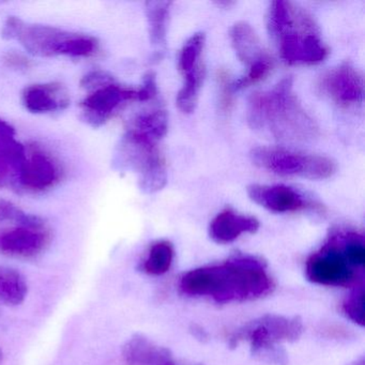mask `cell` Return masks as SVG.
Listing matches in <instances>:
<instances>
[{"label":"cell","instance_id":"cell-5","mask_svg":"<svg viewBox=\"0 0 365 365\" xmlns=\"http://www.w3.org/2000/svg\"><path fill=\"white\" fill-rule=\"evenodd\" d=\"M303 330L302 319L297 316L268 314L237 329L228 337V344L235 348L247 341L255 358L269 364L286 365L287 354L281 344L298 341Z\"/></svg>","mask_w":365,"mask_h":365},{"label":"cell","instance_id":"cell-16","mask_svg":"<svg viewBox=\"0 0 365 365\" xmlns=\"http://www.w3.org/2000/svg\"><path fill=\"white\" fill-rule=\"evenodd\" d=\"M22 101L25 108L35 114H48L66 110L70 104L69 93L59 83H46L26 87Z\"/></svg>","mask_w":365,"mask_h":365},{"label":"cell","instance_id":"cell-28","mask_svg":"<svg viewBox=\"0 0 365 365\" xmlns=\"http://www.w3.org/2000/svg\"><path fill=\"white\" fill-rule=\"evenodd\" d=\"M138 101L147 102L155 99L158 95L157 76L153 72H148L144 76L142 86L138 89Z\"/></svg>","mask_w":365,"mask_h":365},{"label":"cell","instance_id":"cell-29","mask_svg":"<svg viewBox=\"0 0 365 365\" xmlns=\"http://www.w3.org/2000/svg\"><path fill=\"white\" fill-rule=\"evenodd\" d=\"M6 65L16 70H29L31 67V59L16 52H9L5 56Z\"/></svg>","mask_w":365,"mask_h":365},{"label":"cell","instance_id":"cell-9","mask_svg":"<svg viewBox=\"0 0 365 365\" xmlns=\"http://www.w3.org/2000/svg\"><path fill=\"white\" fill-rule=\"evenodd\" d=\"M232 48L247 73L232 84L234 91L247 88L264 80L273 69V61L262 46L257 34L247 22H238L230 29Z\"/></svg>","mask_w":365,"mask_h":365},{"label":"cell","instance_id":"cell-30","mask_svg":"<svg viewBox=\"0 0 365 365\" xmlns=\"http://www.w3.org/2000/svg\"><path fill=\"white\" fill-rule=\"evenodd\" d=\"M348 365H364V358L362 356V358L358 359V360L354 361Z\"/></svg>","mask_w":365,"mask_h":365},{"label":"cell","instance_id":"cell-15","mask_svg":"<svg viewBox=\"0 0 365 365\" xmlns=\"http://www.w3.org/2000/svg\"><path fill=\"white\" fill-rule=\"evenodd\" d=\"M26 155V147L16 138V130L7 121L0 119V187L16 185Z\"/></svg>","mask_w":365,"mask_h":365},{"label":"cell","instance_id":"cell-19","mask_svg":"<svg viewBox=\"0 0 365 365\" xmlns=\"http://www.w3.org/2000/svg\"><path fill=\"white\" fill-rule=\"evenodd\" d=\"M147 21L149 39L155 50V56L161 59L168 46V23L170 18V1H147Z\"/></svg>","mask_w":365,"mask_h":365},{"label":"cell","instance_id":"cell-18","mask_svg":"<svg viewBox=\"0 0 365 365\" xmlns=\"http://www.w3.org/2000/svg\"><path fill=\"white\" fill-rule=\"evenodd\" d=\"M125 365H168L175 361L170 350L143 334H134L123 347Z\"/></svg>","mask_w":365,"mask_h":365},{"label":"cell","instance_id":"cell-32","mask_svg":"<svg viewBox=\"0 0 365 365\" xmlns=\"http://www.w3.org/2000/svg\"><path fill=\"white\" fill-rule=\"evenodd\" d=\"M168 365H177V364H176V362H175V361H173V362L170 363V364H168Z\"/></svg>","mask_w":365,"mask_h":365},{"label":"cell","instance_id":"cell-13","mask_svg":"<svg viewBox=\"0 0 365 365\" xmlns=\"http://www.w3.org/2000/svg\"><path fill=\"white\" fill-rule=\"evenodd\" d=\"M320 89L341 106L362 104L364 99V80L352 63H341L322 78Z\"/></svg>","mask_w":365,"mask_h":365},{"label":"cell","instance_id":"cell-20","mask_svg":"<svg viewBox=\"0 0 365 365\" xmlns=\"http://www.w3.org/2000/svg\"><path fill=\"white\" fill-rule=\"evenodd\" d=\"M168 117L165 110L155 108L134 117L128 130L159 143L168 133Z\"/></svg>","mask_w":365,"mask_h":365},{"label":"cell","instance_id":"cell-27","mask_svg":"<svg viewBox=\"0 0 365 365\" xmlns=\"http://www.w3.org/2000/svg\"><path fill=\"white\" fill-rule=\"evenodd\" d=\"M114 78L104 71H91L83 78L81 85L88 91H95L104 85L114 82Z\"/></svg>","mask_w":365,"mask_h":365},{"label":"cell","instance_id":"cell-14","mask_svg":"<svg viewBox=\"0 0 365 365\" xmlns=\"http://www.w3.org/2000/svg\"><path fill=\"white\" fill-rule=\"evenodd\" d=\"M247 191L254 202L271 212H296L317 208L315 202L287 185H252Z\"/></svg>","mask_w":365,"mask_h":365},{"label":"cell","instance_id":"cell-6","mask_svg":"<svg viewBox=\"0 0 365 365\" xmlns=\"http://www.w3.org/2000/svg\"><path fill=\"white\" fill-rule=\"evenodd\" d=\"M158 144L127 130L115 153L114 165L118 170L138 173V185L146 194L161 191L168 182L165 162Z\"/></svg>","mask_w":365,"mask_h":365},{"label":"cell","instance_id":"cell-17","mask_svg":"<svg viewBox=\"0 0 365 365\" xmlns=\"http://www.w3.org/2000/svg\"><path fill=\"white\" fill-rule=\"evenodd\" d=\"M258 228L259 221L256 217L224 210L211 221L209 235L215 242L227 245L234 242L241 235L254 234Z\"/></svg>","mask_w":365,"mask_h":365},{"label":"cell","instance_id":"cell-8","mask_svg":"<svg viewBox=\"0 0 365 365\" xmlns=\"http://www.w3.org/2000/svg\"><path fill=\"white\" fill-rule=\"evenodd\" d=\"M250 157L257 168L279 176L322 180L336 172V164L330 158L296 153L283 147H256Z\"/></svg>","mask_w":365,"mask_h":365},{"label":"cell","instance_id":"cell-31","mask_svg":"<svg viewBox=\"0 0 365 365\" xmlns=\"http://www.w3.org/2000/svg\"><path fill=\"white\" fill-rule=\"evenodd\" d=\"M1 362H3V351L0 350V364H1Z\"/></svg>","mask_w":365,"mask_h":365},{"label":"cell","instance_id":"cell-10","mask_svg":"<svg viewBox=\"0 0 365 365\" xmlns=\"http://www.w3.org/2000/svg\"><path fill=\"white\" fill-rule=\"evenodd\" d=\"M138 101V89L117 84L104 85L93 91L82 101V118L91 127H101L123 104Z\"/></svg>","mask_w":365,"mask_h":365},{"label":"cell","instance_id":"cell-23","mask_svg":"<svg viewBox=\"0 0 365 365\" xmlns=\"http://www.w3.org/2000/svg\"><path fill=\"white\" fill-rule=\"evenodd\" d=\"M174 256V247L170 241H157L151 245L142 262V270L150 275L164 274L172 267Z\"/></svg>","mask_w":365,"mask_h":365},{"label":"cell","instance_id":"cell-4","mask_svg":"<svg viewBox=\"0 0 365 365\" xmlns=\"http://www.w3.org/2000/svg\"><path fill=\"white\" fill-rule=\"evenodd\" d=\"M365 266L362 235L335 230L324 245L307 258L305 275L312 283L330 287H348L356 283Z\"/></svg>","mask_w":365,"mask_h":365},{"label":"cell","instance_id":"cell-1","mask_svg":"<svg viewBox=\"0 0 365 365\" xmlns=\"http://www.w3.org/2000/svg\"><path fill=\"white\" fill-rule=\"evenodd\" d=\"M274 286L266 264L259 258L245 255L193 269L180 279L183 294L207 297L217 303L256 300L271 294Z\"/></svg>","mask_w":365,"mask_h":365},{"label":"cell","instance_id":"cell-22","mask_svg":"<svg viewBox=\"0 0 365 365\" xmlns=\"http://www.w3.org/2000/svg\"><path fill=\"white\" fill-rule=\"evenodd\" d=\"M205 76H206L205 63L198 66L189 73L183 74V85L177 95L176 104L179 110L185 114H191L195 110Z\"/></svg>","mask_w":365,"mask_h":365},{"label":"cell","instance_id":"cell-2","mask_svg":"<svg viewBox=\"0 0 365 365\" xmlns=\"http://www.w3.org/2000/svg\"><path fill=\"white\" fill-rule=\"evenodd\" d=\"M247 119L252 129L268 132L274 140L287 144L311 142L318 135L317 123L299 101L290 78L270 91L253 93L247 103Z\"/></svg>","mask_w":365,"mask_h":365},{"label":"cell","instance_id":"cell-26","mask_svg":"<svg viewBox=\"0 0 365 365\" xmlns=\"http://www.w3.org/2000/svg\"><path fill=\"white\" fill-rule=\"evenodd\" d=\"M341 309L348 319L358 326H364L365 300L362 284L356 286V288L346 297Z\"/></svg>","mask_w":365,"mask_h":365},{"label":"cell","instance_id":"cell-12","mask_svg":"<svg viewBox=\"0 0 365 365\" xmlns=\"http://www.w3.org/2000/svg\"><path fill=\"white\" fill-rule=\"evenodd\" d=\"M61 178V165L46 151L33 147L27 150L26 159L16 177V187L29 192L52 189Z\"/></svg>","mask_w":365,"mask_h":365},{"label":"cell","instance_id":"cell-21","mask_svg":"<svg viewBox=\"0 0 365 365\" xmlns=\"http://www.w3.org/2000/svg\"><path fill=\"white\" fill-rule=\"evenodd\" d=\"M26 279L16 269L0 266V301L16 307L22 304L27 297Z\"/></svg>","mask_w":365,"mask_h":365},{"label":"cell","instance_id":"cell-24","mask_svg":"<svg viewBox=\"0 0 365 365\" xmlns=\"http://www.w3.org/2000/svg\"><path fill=\"white\" fill-rule=\"evenodd\" d=\"M206 36L204 33H196L183 44L178 57V69L180 73H189L192 70L202 65Z\"/></svg>","mask_w":365,"mask_h":365},{"label":"cell","instance_id":"cell-25","mask_svg":"<svg viewBox=\"0 0 365 365\" xmlns=\"http://www.w3.org/2000/svg\"><path fill=\"white\" fill-rule=\"evenodd\" d=\"M4 222H14L16 225H46L44 220L38 215L25 212L14 202L0 200V223H4Z\"/></svg>","mask_w":365,"mask_h":365},{"label":"cell","instance_id":"cell-3","mask_svg":"<svg viewBox=\"0 0 365 365\" xmlns=\"http://www.w3.org/2000/svg\"><path fill=\"white\" fill-rule=\"evenodd\" d=\"M267 29L281 58L288 65H317L328 56V48L315 21L289 1L277 0L270 4Z\"/></svg>","mask_w":365,"mask_h":365},{"label":"cell","instance_id":"cell-7","mask_svg":"<svg viewBox=\"0 0 365 365\" xmlns=\"http://www.w3.org/2000/svg\"><path fill=\"white\" fill-rule=\"evenodd\" d=\"M14 40L21 42L27 52L38 57L86 58L99 51V42L93 36L48 25H29L23 21Z\"/></svg>","mask_w":365,"mask_h":365},{"label":"cell","instance_id":"cell-11","mask_svg":"<svg viewBox=\"0 0 365 365\" xmlns=\"http://www.w3.org/2000/svg\"><path fill=\"white\" fill-rule=\"evenodd\" d=\"M46 225H16L0 230V254L8 257L31 259L41 255L51 243Z\"/></svg>","mask_w":365,"mask_h":365}]
</instances>
